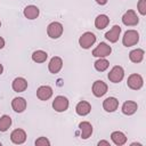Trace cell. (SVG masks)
I'll return each mask as SVG.
<instances>
[{
	"label": "cell",
	"instance_id": "1",
	"mask_svg": "<svg viewBox=\"0 0 146 146\" xmlns=\"http://www.w3.org/2000/svg\"><path fill=\"white\" fill-rule=\"evenodd\" d=\"M138 41H139V33L136 30H128L122 36V43L124 47H132L137 44Z\"/></svg>",
	"mask_w": 146,
	"mask_h": 146
},
{
	"label": "cell",
	"instance_id": "2",
	"mask_svg": "<svg viewBox=\"0 0 146 146\" xmlns=\"http://www.w3.org/2000/svg\"><path fill=\"white\" fill-rule=\"evenodd\" d=\"M107 78L111 82L113 83H119L123 80L124 78V70L122 68V66H119V65H115L112 67V70L108 72L107 74Z\"/></svg>",
	"mask_w": 146,
	"mask_h": 146
},
{
	"label": "cell",
	"instance_id": "3",
	"mask_svg": "<svg viewBox=\"0 0 146 146\" xmlns=\"http://www.w3.org/2000/svg\"><path fill=\"white\" fill-rule=\"evenodd\" d=\"M63 25L59 22H52L47 26V34L51 39H58L63 34Z\"/></svg>",
	"mask_w": 146,
	"mask_h": 146
},
{
	"label": "cell",
	"instance_id": "4",
	"mask_svg": "<svg viewBox=\"0 0 146 146\" xmlns=\"http://www.w3.org/2000/svg\"><path fill=\"white\" fill-rule=\"evenodd\" d=\"M111 52H112L111 46H108L106 42H100V43L92 50V56H94V57H98V58H105V57L110 56Z\"/></svg>",
	"mask_w": 146,
	"mask_h": 146
},
{
	"label": "cell",
	"instance_id": "5",
	"mask_svg": "<svg viewBox=\"0 0 146 146\" xmlns=\"http://www.w3.org/2000/svg\"><path fill=\"white\" fill-rule=\"evenodd\" d=\"M96 42V35L92 32H84L79 38V44L83 49H89Z\"/></svg>",
	"mask_w": 146,
	"mask_h": 146
},
{
	"label": "cell",
	"instance_id": "6",
	"mask_svg": "<svg viewBox=\"0 0 146 146\" xmlns=\"http://www.w3.org/2000/svg\"><path fill=\"white\" fill-rule=\"evenodd\" d=\"M127 84L132 90H139L143 87V84H144L143 76L140 74H137V73L130 74L129 78H128V80H127Z\"/></svg>",
	"mask_w": 146,
	"mask_h": 146
},
{
	"label": "cell",
	"instance_id": "7",
	"mask_svg": "<svg viewBox=\"0 0 146 146\" xmlns=\"http://www.w3.org/2000/svg\"><path fill=\"white\" fill-rule=\"evenodd\" d=\"M122 23L125 25V26H135L139 23V18L136 14L135 10L132 9H129L128 11L124 13V15L122 16Z\"/></svg>",
	"mask_w": 146,
	"mask_h": 146
},
{
	"label": "cell",
	"instance_id": "8",
	"mask_svg": "<svg viewBox=\"0 0 146 146\" xmlns=\"http://www.w3.org/2000/svg\"><path fill=\"white\" fill-rule=\"evenodd\" d=\"M68 99L64 96H57L52 102V108L56 112H65L68 108Z\"/></svg>",
	"mask_w": 146,
	"mask_h": 146
},
{
	"label": "cell",
	"instance_id": "9",
	"mask_svg": "<svg viewBox=\"0 0 146 146\" xmlns=\"http://www.w3.org/2000/svg\"><path fill=\"white\" fill-rule=\"evenodd\" d=\"M107 89H108V87H107V84H106L103 80H97V81H95L94 84H92V88H91L92 94H94V96H96V97H102V96H104V95L107 92Z\"/></svg>",
	"mask_w": 146,
	"mask_h": 146
},
{
	"label": "cell",
	"instance_id": "10",
	"mask_svg": "<svg viewBox=\"0 0 146 146\" xmlns=\"http://www.w3.org/2000/svg\"><path fill=\"white\" fill-rule=\"evenodd\" d=\"M10 140L16 145H22L26 140V132L23 129H15L10 133Z\"/></svg>",
	"mask_w": 146,
	"mask_h": 146
},
{
	"label": "cell",
	"instance_id": "11",
	"mask_svg": "<svg viewBox=\"0 0 146 146\" xmlns=\"http://www.w3.org/2000/svg\"><path fill=\"white\" fill-rule=\"evenodd\" d=\"M62 67H63V60H62V58L58 57V56H54V57L50 59L49 64H48V70H49V72L52 73V74L58 73V72L62 70Z\"/></svg>",
	"mask_w": 146,
	"mask_h": 146
},
{
	"label": "cell",
	"instance_id": "12",
	"mask_svg": "<svg viewBox=\"0 0 146 146\" xmlns=\"http://www.w3.org/2000/svg\"><path fill=\"white\" fill-rule=\"evenodd\" d=\"M117 107H119V100L115 97H107L103 102V108L108 113H112V112L116 111Z\"/></svg>",
	"mask_w": 146,
	"mask_h": 146
},
{
	"label": "cell",
	"instance_id": "13",
	"mask_svg": "<svg viewBox=\"0 0 146 146\" xmlns=\"http://www.w3.org/2000/svg\"><path fill=\"white\" fill-rule=\"evenodd\" d=\"M79 129H80V135L82 139H88L91 133H92V125L88 121H82L79 123Z\"/></svg>",
	"mask_w": 146,
	"mask_h": 146
},
{
	"label": "cell",
	"instance_id": "14",
	"mask_svg": "<svg viewBox=\"0 0 146 146\" xmlns=\"http://www.w3.org/2000/svg\"><path fill=\"white\" fill-rule=\"evenodd\" d=\"M120 34H121V26H120V25H114L110 31H107V32L105 33V38H106L110 42L114 43V42H116V41L119 40Z\"/></svg>",
	"mask_w": 146,
	"mask_h": 146
},
{
	"label": "cell",
	"instance_id": "15",
	"mask_svg": "<svg viewBox=\"0 0 146 146\" xmlns=\"http://www.w3.org/2000/svg\"><path fill=\"white\" fill-rule=\"evenodd\" d=\"M52 96V89L49 86H41L36 90V97L40 100H48Z\"/></svg>",
	"mask_w": 146,
	"mask_h": 146
},
{
	"label": "cell",
	"instance_id": "16",
	"mask_svg": "<svg viewBox=\"0 0 146 146\" xmlns=\"http://www.w3.org/2000/svg\"><path fill=\"white\" fill-rule=\"evenodd\" d=\"M11 88H13V90L16 91V92H23V91H25L26 88H27V81H26L24 78L18 76V78H16V79L13 81Z\"/></svg>",
	"mask_w": 146,
	"mask_h": 146
},
{
	"label": "cell",
	"instance_id": "17",
	"mask_svg": "<svg viewBox=\"0 0 146 146\" xmlns=\"http://www.w3.org/2000/svg\"><path fill=\"white\" fill-rule=\"evenodd\" d=\"M137 110H138V105L136 102H132V100L124 102L122 105V108H121V111L124 115H132L137 112Z\"/></svg>",
	"mask_w": 146,
	"mask_h": 146
},
{
	"label": "cell",
	"instance_id": "18",
	"mask_svg": "<svg viewBox=\"0 0 146 146\" xmlns=\"http://www.w3.org/2000/svg\"><path fill=\"white\" fill-rule=\"evenodd\" d=\"M90 111H91V105H90L88 102H86V100L79 102V103L76 104V106H75V112H76V114H78V115H81V116L88 115V114L90 113Z\"/></svg>",
	"mask_w": 146,
	"mask_h": 146
},
{
	"label": "cell",
	"instance_id": "19",
	"mask_svg": "<svg viewBox=\"0 0 146 146\" xmlns=\"http://www.w3.org/2000/svg\"><path fill=\"white\" fill-rule=\"evenodd\" d=\"M11 107L16 113H22L26 108V100L23 97H15L11 100Z\"/></svg>",
	"mask_w": 146,
	"mask_h": 146
},
{
	"label": "cell",
	"instance_id": "20",
	"mask_svg": "<svg viewBox=\"0 0 146 146\" xmlns=\"http://www.w3.org/2000/svg\"><path fill=\"white\" fill-rule=\"evenodd\" d=\"M23 14L24 16L27 18V19H35L38 18L39 14H40V10L36 6L34 5H30V6H26L23 10Z\"/></svg>",
	"mask_w": 146,
	"mask_h": 146
},
{
	"label": "cell",
	"instance_id": "21",
	"mask_svg": "<svg viewBox=\"0 0 146 146\" xmlns=\"http://www.w3.org/2000/svg\"><path fill=\"white\" fill-rule=\"evenodd\" d=\"M111 139H112V141H113L115 145H117V146H122V145H124V144L127 143V137H125V135H124L123 132H121V131H113V132L111 133Z\"/></svg>",
	"mask_w": 146,
	"mask_h": 146
},
{
	"label": "cell",
	"instance_id": "22",
	"mask_svg": "<svg viewBox=\"0 0 146 146\" xmlns=\"http://www.w3.org/2000/svg\"><path fill=\"white\" fill-rule=\"evenodd\" d=\"M108 23H110V18L107 15H104V14L98 15L95 19V26L98 30H104L108 25Z\"/></svg>",
	"mask_w": 146,
	"mask_h": 146
},
{
	"label": "cell",
	"instance_id": "23",
	"mask_svg": "<svg viewBox=\"0 0 146 146\" xmlns=\"http://www.w3.org/2000/svg\"><path fill=\"white\" fill-rule=\"evenodd\" d=\"M144 55H145V51L143 49H133L130 51L129 54V58L132 63H140L143 59H144Z\"/></svg>",
	"mask_w": 146,
	"mask_h": 146
},
{
	"label": "cell",
	"instance_id": "24",
	"mask_svg": "<svg viewBox=\"0 0 146 146\" xmlns=\"http://www.w3.org/2000/svg\"><path fill=\"white\" fill-rule=\"evenodd\" d=\"M48 58V54L43 50H35L32 54V60L35 63H43Z\"/></svg>",
	"mask_w": 146,
	"mask_h": 146
},
{
	"label": "cell",
	"instance_id": "25",
	"mask_svg": "<svg viewBox=\"0 0 146 146\" xmlns=\"http://www.w3.org/2000/svg\"><path fill=\"white\" fill-rule=\"evenodd\" d=\"M11 125V117L9 115H2L0 117V132H6Z\"/></svg>",
	"mask_w": 146,
	"mask_h": 146
},
{
	"label": "cell",
	"instance_id": "26",
	"mask_svg": "<svg viewBox=\"0 0 146 146\" xmlns=\"http://www.w3.org/2000/svg\"><path fill=\"white\" fill-rule=\"evenodd\" d=\"M94 66H95V68H96L98 72H104V71H106V70L108 68L110 62H108L107 59H105V58H98V59L95 62Z\"/></svg>",
	"mask_w": 146,
	"mask_h": 146
},
{
	"label": "cell",
	"instance_id": "27",
	"mask_svg": "<svg viewBox=\"0 0 146 146\" xmlns=\"http://www.w3.org/2000/svg\"><path fill=\"white\" fill-rule=\"evenodd\" d=\"M137 9L140 15H146V0H139L137 3Z\"/></svg>",
	"mask_w": 146,
	"mask_h": 146
},
{
	"label": "cell",
	"instance_id": "28",
	"mask_svg": "<svg viewBox=\"0 0 146 146\" xmlns=\"http://www.w3.org/2000/svg\"><path fill=\"white\" fill-rule=\"evenodd\" d=\"M35 146H50V141L48 138L46 137H39L36 140H35Z\"/></svg>",
	"mask_w": 146,
	"mask_h": 146
},
{
	"label": "cell",
	"instance_id": "29",
	"mask_svg": "<svg viewBox=\"0 0 146 146\" xmlns=\"http://www.w3.org/2000/svg\"><path fill=\"white\" fill-rule=\"evenodd\" d=\"M102 145L110 146V141H107V140H100V141H98V146H102Z\"/></svg>",
	"mask_w": 146,
	"mask_h": 146
},
{
	"label": "cell",
	"instance_id": "30",
	"mask_svg": "<svg viewBox=\"0 0 146 146\" xmlns=\"http://www.w3.org/2000/svg\"><path fill=\"white\" fill-rule=\"evenodd\" d=\"M96 2H97L98 5H100V6H104V5L107 3V0H96Z\"/></svg>",
	"mask_w": 146,
	"mask_h": 146
},
{
	"label": "cell",
	"instance_id": "31",
	"mask_svg": "<svg viewBox=\"0 0 146 146\" xmlns=\"http://www.w3.org/2000/svg\"><path fill=\"white\" fill-rule=\"evenodd\" d=\"M5 47V39L2 36H0V49H2Z\"/></svg>",
	"mask_w": 146,
	"mask_h": 146
},
{
	"label": "cell",
	"instance_id": "32",
	"mask_svg": "<svg viewBox=\"0 0 146 146\" xmlns=\"http://www.w3.org/2000/svg\"><path fill=\"white\" fill-rule=\"evenodd\" d=\"M135 145H137V146H141L140 143H132V144H131V146H135Z\"/></svg>",
	"mask_w": 146,
	"mask_h": 146
},
{
	"label": "cell",
	"instance_id": "33",
	"mask_svg": "<svg viewBox=\"0 0 146 146\" xmlns=\"http://www.w3.org/2000/svg\"><path fill=\"white\" fill-rule=\"evenodd\" d=\"M3 72V66H2V64H0V74Z\"/></svg>",
	"mask_w": 146,
	"mask_h": 146
},
{
	"label": "cell",
	"instance_id": "34",
	"mask_svg": "<svg viewBox=\"0 0 146 146\" xmlns=\"http://www.w3.org/2000/svg\"><path fill=\"white\" fill-rule=\"evenodd\" d=\"M0 26H1V22H0Z\"/></svg>",
	"mask_w": 146,
	"mask_h": 146
},
{
	"label": "cell",
	"instance_id": "35",
	"mask_svg": "<svg viewBox=\"0 0 146 146\" xmlns=\"http://www.w3.org/2000/svg\"><path fill=\"white\" fill-rule=\"evenodd\" d=\"M0 146H1V143H0Z\"/></svg>",
	"mask_w": 146,
	"mask_h": 146
}]
</instances>
